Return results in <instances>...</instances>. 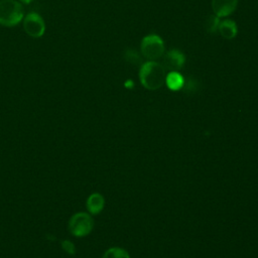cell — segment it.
<instances>
[{"label": "cell", "instance_id": "1", "mask_svg": "<svg viewBox=\"0 0 258 258\" xmlns=\"http://www.w3.org/2000/svg\"><path fill=\"white\" fill-rule=\"evenodd\" d=\"M166 73L164 67L155 60H149L141 64L139 70V80L147 90H157L165 83Z\"/></svg>", "mask_w": 258, "mask_h": 258}, {"label": "cell", "instance_id": "2", "mask_svg": "<svg viewBox=\"0 0 258 258\" xmlns=\"http://www.w3.org/2000/svg\"><path fill=\"white\" fill-rule=\"evenodd\" d=\"M23 19L22 5L15 0L0 1V24L3 26H14Z\"/></svg>", "mask_w": 258, "mask_h": 258}, {"label": "cell", "instance_id": "3", "mask_svg": "<svg viewBox=\"0 0 258 258\" xmlns=\"http://www.w3.org/2000/svg\"><path fill=\"white\" fill-rule=\"evenodd\" d=\"M68 228L74 237H86L93 231L94 219L89 213L78 212L70 218Z\"/></svg>", "mask_w": 258, "mask_h": 258}, {"label": "cell", "instance_id": "4", "mask_svg": "<svg viewBox=\"0 0 258 258\" xmlns=\"http://www.w3.org/2000/svg\"><path fill=\"white\" fill-rule=\"evenodd\" d=\"M142 55L149 59L155 60L164 53V43L162 38L157 34H148L144 36L140 43Z\"/></svg>", "mask_w": 258, "mask_h": 258}, {"label": "cell", "instance_id": "5", "mask_svg": "<svg viewBox=\"0 0 258 258\" xmlns=\"http://www.w3.org/2000/svg\"><path fill=\"white\" fill-rule=\"evenodd\" d=\"M23 28L32 37H40L45 31V24L42 17L36 12H29L23 18Z\"/></svg>", "mask_w": 258, "mask_h": 258}, {"label": "cell", "instance_id": "6", "mask_svg": "<svg viewBox=\"0 0 258 258\" xmlns=\"http://www.w3.org/2000/svg\"><path fill=\"white\" fill-rule=\"evenodd\" d=\"M185 61V56L184 54L176 49H170L168 50L164 56H163V67L164 69H167L171 72H177L178 70H180Z\"/></svg>", "mask_w": 258, "mask_h": 258}, {"label": "cell", "instance_id": "7", "mask_svg": "<svg viewBox=\"0 0 258 258\" xmlns=\"http://www.w3.org/2000/svg\"><path fill=\"white\" fill-rule=\"evenodd\" d=\"M238 5V0H212L214 14L218 17H225L232 14Z\"/></svg>", "mask_w": 258, "mask_h": 258}, {"label": "cell", "instance_id": "8", "mask_svg": "<svg viewBox=\"0 0 258 258\" xmlns=\"http://www.w3.org/2000/svg\"><path fill=\"white\" fill-rule=\"evenodd\" d=\"M86 207L88 213L92 216L100 214L105 207V199L103 195L100 192L91 194L86 201Z\"/></svg>", "mask_w": 258, "mask_h": 258}, {"label": "cell", "instance_id": "9", "mask_svg": "<svg viewBox=\"0 0 258 258\" xmlns=\"http://www.w3.org/2000/svg\"><path fill=\"white\" fill-rule=\"evenodd\" d=\"M218 31L224 38L232 39L237 35V32H238L237 24L232 19H225L223 21H220Z\"/></svg>", "mask_w": 258, "mask_h": 258}, {"label": "cell", "instance_id": "10", "mask_svg": "<svg viewBox=\"0 0 258 258\" xmlns=\"http://www.w3.org/2000/svg\"><path fill=\"white\" fill-rule=\"evenodd\" d=\"M165 84L169 90L178 91L183 87L184 78L178 72H170L166 74Z\"/></svg>", "mask_w": 258, "mask_h": 258}, {"label": "cell", "instance_id": "11", "mask_svg": "<svg viewBox=\"0 0 258 258\" xmlns=\"http://www.w3.org/2000/svg\"><path fill=\"white\" fill-rule=\"evenodd\" d=\"M102 258H130V255L124 248L111 247L105 251Z\"/></svg>", "mask_w": 258, "mask_h": 258}, {"label": "cell", "instance_id": "12", "mask_svg": "<svg viewBox=\"0 0 258 258\" xmlns=\"http://www.w3.org/2000/svg\"><path fill=\"white\" fill-rule=\"evenodd\" d=\"M220 17L217 15H210L206 20V29L209 33H216L219 29Z\"/></svg>", "mask_w": 258, "mask_h": 258}, {"label": "cell", "instance_id": "13", "mask_svg": "<svg viewBox=\"0 0 258 258\" xmlns=\"http://www.w3.org/2000/svg\"><path fill=\"white\" fill-rule=\"evenodd\" d=\"M124 57L128 62L133 64H140L142 62L140 54L135 49H132V48H128L125 50Z\"/></svg>", "mask_w": 258, "mask_h": 258}, {"label": "cell", "instance_id": "14", "mask_svg": "<svg viewBox=\"0 0 258 258\" xmlns=\"http://www.w3.org/2000/svg\"><path fill=\"white\" fill-rule=\"evenodd\" d=\"M182 89L184 90V92L186 93H196L199 89V82L192 78H188L186 81L184 80V84H183V87Z\"/></svg>", "mask_w": 258, "mask_h": 258}, {"label": "cell", "instance_id": "15", "mask_svg": "<svg viewBox=\"0 0 258 258\" xmlns=\"http://www.w3.org/2000/svg\"><path fill=\"white\" fill-rule=\"evenodd\" d=\"M61 249L69 255H75L76 254V246L71 240H62L60 242Z\"/></svg>", "mask_w": 258, "mask_h": 258}, {"label": "cell", "instance_id": "16", "mask_svg": "<svg viewBox=\"0 0 258 258\" xmlns=\"http://www.w3.org/2000/svg\"><path fill=\"white\" fill-rule=\"evenodd\" d=\"M124 86H125L126 88H128V89H131V88L134 87V83H133L131 80H127V81L125 82Z\"/></svg>", "mask_w": 258, "mask_h": 258}, {"label": "cell", "instance_id": "17", "mask_svg": "<svg viewBox=\"0 0 258 258\" xmlns=\"http://www.w3.org/2000/svg\"><path fill=\"white\" fill-rule=\"evenodd\" d=\"M19 1H21V2L24 3V4H28V3H30L32 0H19Z\"/></svg>", "mask_w": 258, "mask_h": 258}]
</instances>
